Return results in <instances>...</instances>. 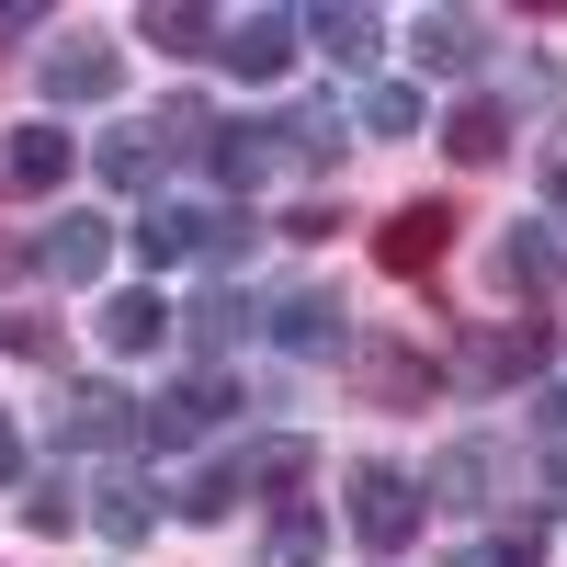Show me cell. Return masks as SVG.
Listing matches in <instances>:
<instances>
[{
  "label": "cell",
  "instance_id": "obj_12",
  "mask_svg": "<svg viewBox=\"0 0 567 567\" xmlns=\"http://www.w3.org/2000/svg\"><path fill=\"white\" fill-rule=\"evenodd\" d=\"M296 34L329 45V69H374V58H386V12H363V0H329V12H307Z\"/></svg>",
  "mask_w": 567,
  "mask_h": 567
},
{
  "label": "cell",
  "instance_id": "obj_35",
  "mask_svg": "<svg viewBox=\"0 0 567 567\" xmlns=\"http://www.w3.org/2000/svg\"><path fill=\"white\" fill-rule=\"evenodd\" d=\"M545 488H556V511H567V454H545Z\"/></svg>",
  "mask_w": 567,
  "mask_h": 567
},
{
  "label": "cell",
  "instance_id": "obj_32",
  "mask_svg": "<svg viewBox=\"0 0 567 567\" xmlns=\"http://www.w3.org/2000/svg\"><path fill=\"white\" fill-rule=\"evenodd\" d=\"M23 34H45V12L34 0H0V45H23Z\"/></svg>",
  "mask_w": 567,
  "mask_h": 567
},
{
  "label": "cell",
  "instance_id": "obj_26",
  "mask_svg": "<svg viewBox=\"0 0 567 567\" xmlns=\"http://www.w3.org/2000/svg\"><path fill=\"white\" fill-rule=\"evenodd\" d=\"M329 148H341V103H307V114H284V159H329Z\"/></svg>",
  "mask_w": 567,
  "mask_h": 567
},
{
  "label": "cell",
  "instance_id": "obj_28",
  "mask_svg": "<svg viewBox=\"0 0 567 567\" xmlns=\"http://www.w3.org/2000/svg\"><path fill=\"white\" fill-rule=\"evenodd\" d=\"M171 329H194V352H227V341H239V329H250V307H239V296H227V284H216V296H205L194 318H171Z\"/></svg>",
  "mask_w": 567,
  "mask_h": 567
},
{
  "label": "cell",
  "instance_id": "obj_2",
  "mask_svg": "<svg viewBox=\"0 0 567 567\" xmlns=\"http://www.w3.org/2000/svg\"><path fill=\"white\" fill-rule=\"evenodd\" d=\"M239 409V386L227 374H182V386H159V398H136V443H159V454H182V443H205L216 420Z\"/></svg>",
  "mask_w": 567,
  "mask_h": 567
},
{
  "label": "cell",
  "instance_id": "obj_34",
  "mask_svg": "<svg viewBox=\"0 0 567 567\" xmlns=\"http://www.w3.org/2000/svg\"><path fill=\"white\" fill-rule=\"evenodd\" d=\"M545 432H567V374H556V386H545Z\"/></svg>",
  "mask_w": 567,
  "mask_h": 567
},
{
  "label": "cell",
  "instance_id": "obj_8",
  "mask_svg": "<svg viewBox=\"0 0 567 567\" xmlns=\"http://www.w3.org/2000/svg\"><path fill=\"white\" fill-rule=\"evenodd\" d=\"M34 261L58 272V284H103V261H114V216H91V205H69L58 227H34Z\"/></svg>",
  "mask_w": 567,
  "mask_h": 567
},
{
  "label": "cell",
  "instance_id": "obj_3",
  "mask_svg": "<svg viewBox=\"0 0 567 567\" xmlns=\"http://www.w3.org/2000/svg\"><path fill=\"white\" fill-rule=\"evenodd\" d=\"M114 80H125V58H114L103 34H69V45H45V58H34L45 125H58V114H80V103H114Z\"/></svg>",
  "mask_w": 567,
  "mask_h": 567
},
{
  "label": "cell",
  "instance_id": "obj_21",
  "mask_svg": "<svg viewBox=\"0 0 567 567\" xmlns=\"http://www.w3.org/2000/svg\"><path fill=\"white\" fill-rule=\"evenodd\" d=\"M556 272H567V239H545V216H534V227H511V239H499V284H523V296H545Z\"/></svg>",
  "mask_w": 567,
  "mask_h": 567
},
{
  "label": "cell",
  "instance_id": "obj_33",
  "mask_svg": "<svg viewBox=\"0 0 567 567\" xmlns=\"http://www.w3.org/2000/svg\"><path fill=\"white\" fill-rule=\"evenodd\" d=\"M0 488H23V432L0 420Z\"/></svg>",
  "mask_w": 567,
  "mask_h": 567
},
{
  "label": "cell",
  "instance_id": "obj_7",
  "mask_svg": "<svg viewBox=\"0 0 567 567\" xmlns=\"http://www.w3.org/2000/svg\"><path fill=\"white\" fill-rule=\"evenodd\" d=\"M443 250H454V205H398L386 227H374V261H386L398 284H420V272H443Z\"/></svg>",
  "mask_w": 567,
  "mask_h": 567
},
{
  "label": "cell",
  "instance_id": "obj_10",
  "mask_svg": "<svg viewBox=\"0 0 567 567\" xmlns=\"http://www.w3.org/2000/svg\"><path fill=\"white\" fill-rule=\"evenodd\" d=\"M296 12H239V23H216V58L239 69V80H284V58H296Z\"/></svg>",
  "mask_w": 567,
  "mask_h": 567
},
{
  "label": "cell",
  "instance_id": "obj_16",
  "mask_svg": "<svg viewBox=\"0 0 567 567\" xmlns=\"http://www.w3.org/2000/svg\"><path fill=\"white\" fill-rule=\"evenodd\" d=\"M80 523L103 534V545H148L159 534V499H148V477H103V488L80 499Z\"/></svg>",
  "mask_w": 567,
  "mask_h": 567
},
{
  "label": "cell",
  "instance_id": "obj_1",
  "mask_svg": "<svg viewBox=\"0 0 567 567\" xmlns=\"http://www.w3.org/2000/svg\"><path fill=\"white\" fill-rule=\"evenodd\" d=\"M545 352H556L545 318H488V329L454 341V374H465V386H523V374H545Z\"/></svg>",
  "mask_w": 567,
  "mask_h": 567
},
{
  "label": "cell",
  "instance_id": "obj_23",
  "mask_svg": "<svg viewBox=\"0 0 567 567\" xmlns=\"http://www.w3.org/2000/svg\"><path fill=\"white\" fill-rule=\"evenodd\" d=\"M136 136H148V159H194V148H205V136H216V114L194 103V91H171V103H159L148 125H136Z\"/></svg>",
  "mask_w": 567,
  "mask_h": 567
},
{
  "label": "cell",
  "instance_id": "obj_31",
  "mask_svg": "<svg viewBox=\"0 0 567 567\" xmlns=\"http://www.w3.org/2000/svg\"><path fill=\"white\" fill-rule=\"evenodd\" d=\"M545 205H556L545 227H567V136H556V148H545Z\"/></svg>",
  "mask_w": 567,
  "mask_h": 567
},
{
  "label": "cell",
  "instance_id": "obj_9",
  "mask_svg": "<svg viewBox=\"0 0 567 567\" xmlns=\"http://www.w3.org/2000/svg\"><path fill=\"white\" fill-rule=\"evenodd\" d=\"M409 58H420V80H477L488 23H477V12H420V23H409Z\"/></svg>",
  "mask_w": 567,
  "mask_h": 567
},
{
  "label": "cell",
  "instance_id": "obj_20",
  "mask_svg": "<svg viewBox=\"0 0 567 567\" xmlns=\"http://www.w3.org/2000/svg\"><path fill=\"white\" fill-rule=\"evenodd\" d=\"M136 34H148L159 58H216V12H205V0H148Z\"/></svg>",
  "mask_w": 567,
  "mask_h": 567
},
{
  "label": "cell",
  "instance_id": "obj_15",
  "mask_svg": "<svg viewBox=\"0 0 567 567\" xmlns=\"http://www.w3.org/2000/svg\"><path fill=\"white\" fill-rule=\"evenodd\" d=\"M205 227H216V205H148L125 239H136V261H148V272H171V261H205Z\"/></svg>",
  "mask_w": 567,
  "mask_h": 567
},
{
  "label": "cell",
  "instance_id": "obj_13",
  "mask_svg": "<svg viewBox=\"0 0 567 567\" xmlns=\"http://www.w3.org/2000/svg\"><path fill=\"white\" fill-rule=\"evenodd\" d=\"M0 182H12V194L34 205V194H58V182H69V125H12V148H0Z\"/></svg>",
  "mask_w": 567,
  "mask_h": 567
},
{
  "label": "cell",
  "instance_id": "obj_24",
  "mask_svg": "<svg viewBox=\"0 0 567 567\" xmlns=\"http://www.w3.org/2000/svg\"><path fill=\"white\" fill-rule=\"evenodd\" d=\"M91 171H103L114 194H148V182H159V159H148V136H136V125H125V136H103V148H91Z\"/></svg>",
  "mask_w": 567,
  "mask_h": 567
},
{
  "label": "cell",
  "instance_id": "obj_27",
  "mask_svg": "<svg viewBox=\"0 0 567 567\" xmlns=\"http://www.w3.org/2000/svg\"><path fill=\"white\" fill-rule=\"evenodd\" d=\"M363 136H420V91L409 80H374L363 91Z\"/></svg>",
  "mask_w": 567,
  "mask_h": 567
},
{
  "label": "cell",
  "instance_id": "obj_22",
  "mask_svg": "<svg viewBox=\"0 0 567 567\" xmlns=\"http://www.w3.org/2000/svg\"><path fill=\"white\" fill-rule=\"evenodd\" d=\"M318 556H329V523H318L307 499H284L272 523H261V567H318Z\"/></svg>",
  "mask_w": 567,
  "mask_h": 567
},
{
  "label": "cell",
  "instance_id": "obj_14",
  "mask_svg": "<svg viewBox=\"0 0 567 567\" xmlns=\"http://www.w3.org/2000/svg\"><path fill=\"white\" fill-rule=\"evenodd\" d=\"M272 159H284V125H216V136H205V171L227 182V194H261Z\"/></svg>",
  "mask_w": 567,
  "mask_h": 567
},
{
  "label": "cell",
  "instance_id": "obj_19",
  "mask_svg": "<svg viewBox=\"0 0 567 567\" xmlns=\"http://www.w3.org/2000/svg\"><path fill=\"white\" fill-rule=\"evenodd\" d=\"M307 465H318V443H307V432H272V443H250V454H239V488L296 499V488H307Z\"/></svg>",
  "mask_w": 567,
  "mask_h": 567
},
{
  "label": "cell",
  "instance_id": "obj_25",
  "mask_svg": "<svg viewBox=\"0 0 567 567\" xmlns=\"http://www.w3.org/2000/svg\"><path fill=\"white\" fill-rule=\"evenodd\" d=\"M239 499H250V488H239V465H205V477L182 488L171 511H182V523H227V511H239Z\"/></svg>",
  "mask_w": 567,
  "mask_h": 567
},
{
  "label": "cell",
  "instance_id": "obj_30",
  "mask_svg": "<svg viewBox=\"0 0 567 567\" xmlns=\"http://www.w3.org/2000/svg\"><path fill=\"white\" fill-rule=\"evenodd\" d=\"M363 386H374V398H409L420 363H409V352H363Z\"/></svg>",
  "mask_w": 567,
  "mask_h": 567
},
{
  "label": "cell",
  "instance_id": "obj_18",
  "mask_svg": "<svg viewBox=\"0 0 567 567\" xmlns=\"http://www.w3.org/2000/svg\"><path fill=\"white\" fill-rule=\"evenodd\" d=\"M443 148H454L465 171H488V159H511V103H488V91H465V103L443 114Z\"/></svg>",
  "mask_w": 567,
  "mask_h": 567
},
{
  "label": "cell",
  "instance_id": "obj_11",
  "mask_svg": "<svg viewBox=\"0 0 567 567\" xmlns=\"http://www.w3.org/2000/svg\"><path fill=\"white\" fill-rule=\"evenodd\" d=\"M488 488H499V443H443L432 477H420L432 511H488Z\"/></svg>",
  "mask_w": 567,
  "mask_h": 567
},
{
  "label": "cell",
  "instance_id": "obj_29",
  "mask_svg": "<svg viewBox=\"0 0 567 567\" xmlns=\"http://www.w3.org/2000/svg\"><path fill=\"white\" fill-rule=\"evenodd\" d=\"M23 523H34V534H69V523H80V488H69V477H34V488H23Z\"/></svg>",
  "mask_w": 567,
  "mask_h": 567
},
{
  "label": "cell",
  "instance_id": "obj_6",
  "mask_svg": "<svg viewBox=\"0 0 567 567\" xmlns=\"http://www.w3.org/2000/svg\"><path fill=\"white\" fill-rule=\"evenodd\" d=\"M272 352H296V363H341V352H352V307L329 296V284H296V296L272 307Z\"/></svg>",
  "mask_w": 567,
  "mask_h": 567
},
{
  "label": "cell",
  "instance_id": "obj_17",
  "mask_svg": "<svg viewBox=\"0 0 567 567\" xmlns=\"http://www.w3.org/2000/svg\"><path fill=\"white\" fill-rule=\"evenodd\" d=\"M103 352H159L171 341V307H159V284H125V296H103Z\"/></svg>",
  "mask_w": 567,
  "mask_h": 567
},
{
  "label": "cell",
  "instance_id": "obj_5",
  "mask_svg": "<svg viewBox=\"0 0 567 567\" xmlns=\"http://www.w3.org/2000/svg\"><path fill=\"white\" fill-rule=\"evenodd\" d=\"M125 443H136V398L103 386V374H80L58 398V454H125Z\"/></svg>",
  "mask_w": 567,
  "mask_h": 567
},
{
  "label": "cell",
  "instance_id": "obj_4",
  "mask_svg": "<svg viewBox=\"0 0 567 567\" xmlns=\"http://www.w3.org/2000/svg\"><path fill=\"white\" fill-rule=\"evenodd\" d=\"M352 534L374 556L420 545V477H409V465H352Z\"/></svg>",
  "mask_w": 567,
  "mask_h": 567
}]
</instances>
